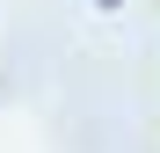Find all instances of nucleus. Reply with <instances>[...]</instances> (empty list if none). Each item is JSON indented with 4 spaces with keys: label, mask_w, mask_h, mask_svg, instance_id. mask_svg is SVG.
Listing matches in <instances>:
<instances>
[{
    "label": "nucleus",
    "mask_w": 160,
    "mask_h": 153,
    "mask_svg": "<svg viewBox=\"0 0 160 153\" xmlns=\"http://www.w3.org/2000/svg\"><path fill=\"white\" fill-rule=\"evenodd\" d=\"M95 8H124V0H95Z\"/></svg>",
    "instance_id": "1"
}]
</instances>
